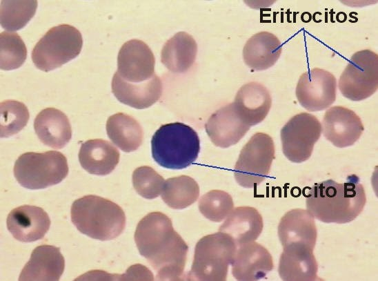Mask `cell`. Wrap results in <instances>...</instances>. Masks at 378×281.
<instances>
[{
	"mask_svg": "<svg viewBox=\"0 0 378 281\" xmlns=\"http://www.w3.org/2000/svg\"><path fill=\"white\" fill-rule=\"evenodd\" d=\"M135 241L139 253L157 271L158 280L181 278L188 246L166 215L152 212L143 217L137 226Z\"/></svg>",
	"mask_w": 378,
	"mask_h": 281,
	"instance_id": "obj_1",
	"label": "cell"
},
{
	"mask_svg": "<svg viewBox=\"0 0 378 281\" xmlns=\"http://www.w3.org/2000/svg\"><path fill=\"white\" fill-rule=\"evenodd\" d=\"M305 197L307 211L325 223L352 222L366 202L364 188L355 175L348 176L344 183L330 179L316 183Z\"/></svg>",
	"mask_w": 378,
	"mask_h": 281,
	"instance_id": "obj_2",
	"label": "cell"
},
{
	"mask_svg": "<svg viewBox=\"0 0 378 281\" xmlns=\"http://www.w3.org/2000/svg\"><path fill=\"white\" fill-rule=\"evenodd\" d=\"M71 220L87 236L101 240L118 237L126 226V215L116 203L99 196L89 195L72 204Z\"/></svg>",
	"mask_w": 378,
	"mask_h": 281,
	"instance_id": "obj_3",
	"label": "cell"
},
{
	"mask_svg": "<svg viewBox=\"0 0 378 281\" xmlns=\"http://www.w3.org/2000/svg\"><path fill=\"white\" fill-rule=\"evenodd\" d=\"M152 155L161 166L183 169L193 164L200 152V140L197 132L181 122L161 126L151 140Z\"/></svg>",
	"mask_w": 378,
	"mask_h": 281,
	"instance_id": "obj_4",
	"label": "cell"
},
{
	"mask_svg": "<svg viewBox=\"0 0 378 281\" xmlns=\"http://www.w3.org/2000/svg\"><path fill=\"white\" fill-rule=\"evenodd\" d=\"M237 246L232 238L223 232L201 238L195 246L191 270L187 279L199 281H224Z\"/></svg>",
	"mask_w": 378,
	"mask_h": 281,
	"instance_id": "obj_5",
	"label": "cell"
},
{
	"mask_svg": "<svg viewBox=\"0 0 378 281\" xmlns=\"http://www.w3.org/2000/svg\"><path fill=\"white\" fill-rule=\"evenodd\" d=\"M68 173L66 157L61 153L28 152L20 155L14 166V175L21 186L41 189L60 183Z\"/></svg>",
	"mask_w": 378,
	"mask_h": 281,
	"instance_id": "obj_6",
	"label": "cell"
},
{
	"mask_svg": "<svg viewBox=\"0 0 378 281\" xmlns=\"http://www.w3.org/2000/svg\"><path fill=\"white\" fill-rule=\"evenodd\" d=\"M83 39L76 28L60 24L50 28L37 43L32 51L35 66L45 72L61 67L81 52Z\"/></svg>",
	"mask_w": 378,
	"mask_h": 281,
	"instance_id": "obj_7",
	"label": "cell"
},
{
	"mask_svg": "<svg viewBox=\"0 0 378 281\" xmlns=\"http://www.w3.org/2000/svg\"><path fill=\"white\" fill-rule=\"evenodd\" d=\"M275 152L274 142L269 135H253L242 148L234 168L239 185L248 188L259 185L270 173Z\"/></svg>",
	"mask_w": 378,
	"mask_h": 281,
	"instance_id": "obj_8",
	"label": "cell"
},
{
	"mask_svg": "<svg viewBox=\"0 0 378 281\" xmlns=\"http://www.w3.org/2000/svg\"><path fill=\"white\" fill-rule=\"evenodd\" d=\"M346 98L355 101L374 94L378 88V55L370 50L355 52L339 79Z\"/></svg>",
	"mask_w": 378,
	"mask_h": 281,
	"instance_id": "obj_9",
	"label": "cell"
},
{
	"mask_svg": "<svg viewBox=\"0 0 378 281\" xmlns=\"http://www.w3.org/2000/svg\"><path fill=\"white\" fill-rule=\"evenodd\" d=\"M321 130V124L315 115L304 112L295 115L280 132L283 153L294 163L306 161Z\"/></svg>",
	"mask_w": 378,
	"mask_h": 281,
	"instance_id": "obj_10",
	"label": "cell"
},
{
	"mask_svg": "<svg viewBox=\"0 0 378 281\" xmlns=\"http://www.w3.org/2000/svg\"><path fill=\"white\" fill-rule=\"evenodd\" d=\"M337 80L330 72L315 68L304 72L296 87V97L305 109L319 111L328 108L336 99Z\"/></svg>",
	"mask_w": 378,
	"mask_h": 281,
	"instance_id": "obj_11",
	"label": "cell"
},
{
	"mask_svg": "<svg viewBox=\"0 0 378 281\" xmlns=\"http://www.w3.org/2000/svg\"><path fill=\"white\" fill-rule=\"evenodd\" d=\"M155 64V56L149 46L141 40L131 39L119 51L117 72L125 81L140 83L153 77Z\"/></svg>",
	"mask_w": 378,
	"mask_h": 281,
	"instance_id": "obj_12",
	"label": "cell"
},
{
	"mask_svg": "<svg viewBox=\"0 0 378 281\" xmlns=\"http://www.w3.org/2000/svg\"><path fill=\"white\" fill-rule=\"evenodd\" d=\"M321 127L326 139L338 148L353 145L364 130L360 117L341 106L330 107L326 111Z\"/></svg>",
	"mask_w": 378,
	"mask_h": 281,
	"instance_id": "obj_13",
	"label": "cell"
},
{
	"mask_svg": "<svg viewBox=\"0 0 378 281\" xmlns=\"http://www.w3.org/2000/svg\"><path fill=\"white\" fill-rule=\"evenodd\" d=\"M205 128L215 146L228 148L238 143L250 126L241 117L234 104L231 103L212 113Z\"/></svg>",
	"mask_w": 378,
	"mask_h": 281,
	"instance_id": "obj_14",
	"label": "cell"
},
{
	"mask_svg": "<svg viewBox=\"0 0 378 281\" xmlns=\"http://www.w3.org/2000/svg\"><path fill=\"white\" fill-rule=\"evenodd\" d=\"M238 247L231 264L232 274L237 280H259L272 270V255L261 244L253 241Z\"/></svg>",
	"mask_w": 378,
	"mask_h": 281,
	"instance_id": "obj_15",
	"label": "cell"
},
{
	"mask_svg": "<svg viewBox=\"0 0 378 281\" xmlns=\"http://www.w3.org/2000/svg\"><path fill=\"white\" fill-rule=\"evenodd\" d=\"M277 233L282 247L306 246L314 249L317 228L314 217L308 211L292 209L281 218Z\"/></svg>",
	"mask_w": 378,
	"mask_h": 281,
	"instance_id": "obj_16",
	"label": "cell"
},
{
	"mask_svg": "<svg viewBox=\"0 0 378 281\" xmlns=\"http://www.w3.org/2000/svg\"><path fill=\"white\" fill-rule=\"evenodd\" d=\"M6 222L12 236L23 242L43 238L50 226L47 213L43 209L32 205H23L12 210Z\"/></svg>",
	"mask_w": 378,
	"mask_h": 281,
	"instance_id": "obj_17",
	"label": "cell"
},
{
	"mask_svg": "<svg viewBox=\"0 0 378 281\" xmlns=\"http://www.w3.org/2000/svg\"><path fill=\"white\" fill-rule=\"evenodd\" d=\"M112 90L120 102L143 109L159 100L162 94V83L155 74L147 81L132 83L123 79L116 72L112 80Z\"/></svg>",
	"mask_w": 378,
	"mask_h": 281,
	"instance_id": "obj_18",
	"label": "cell"
},
{
	"mask_svg": "<svg viewBox=\"0 0 378 281\" xmlns=\"http://www.w3.org/2000/svg\"><path fill=\"white\" fill-rule=\"evenodd\" d=\"M64 267L65 261L59 248L51 245L39 246L32 251L19 280H59Z\"/></svg>",
	"mask_w": 378,
	"mask_h": 281,
	"instance_id": "obj_19",
	"label": "cell"
},
{
	"mask_svg": "<svg viewBox=\"0 0 378 281\" xmlns=\"http://www.w3.org/2000/svg\"><path fill=\"white\" fill-rule=\"evenodd\" d=\"M318 264L313 249L306 246L283 248L279 258L278 273L284 281H315Z\"/></svg>",
	"mask_w": 378,
	"mask_h": 281,
	"instance_id": "obj_20",
	"label": "cell"
},
{
	"mask_svg": "<svg viewBox=\"0 0 378 281\" xmlns=\"http://www.w3.org/2000/svg\"><path fill=\"white\" fill-rule=\"evenodd\" d=\"M233 104L241 117L252 126L266 118L271 107L272 99L264 86L252 81L239 89Z\"/></svg>",
	"mask_w": 378,
	"mask_h": 281,
	"instance_id": "obj_21",
	"label": "cell"
},
{
	"mask_svg": "<svg viewBox=\"0 0 378 281\" xmlns=\"http://www.w3.org/2000/svg\"><path fill=\"white\" fill-rule=\"evenodd\" d=\"M263 226L262 217L257 209L239 206L230 212L219 231L230 235L238 247L257 240Z\"/></svg>",
	"mask_w": 378,
	"mask_h": 281,
	"instance_id": "obj_22",
	"label": "cell"
},
{
	"mask_svg": "<svg viewBox=\"0 0 378 281\" xmlns=\"http://www.w3.org/2000/svg\"><path fill=\"white\" fill-rule=\"evenodd\" d=\"M34 128L43 144L55 149L64 147L72 137L68 117L54 108H45L38 113L34 121Z\"/></svg>",
	"mask_w": 378,
	"mask_h": 281,
	"instance_id": "obj_23",
	"label": "cell"
},
{
	"mask_svg": "<svg viewBox=\"0 0 378 281\" xmlns=\"http://www.w3.org/2000/svg\"><path fill=\"white\" fill-rule=\"evenodd\" d=\"M119 151L109 142L102 139L86 141L81 145L79 159L87 172L96 175L110 173L119 161Z\"/></svg>",
	"mask_w": 378,
	"mask_h": 281,
	"instance_id": "obj_24",
	"label": "cell"
},
{
	"mask_svg": "<svg viewBox=\"0 0 378 281\" xmlns=\"http://www.w3.org/2000/svg\"><path fill=\"white\" fill-rule=\"evenodd\" d=\"M282 52L279 39L269 32H260L252 35L243 48L246 64L254 70H264L272 66Z\"/></svg>",
	"mask_w": 378,
	"mask_h": 281,
	"instance_id": "obj_25",
	"label": "cell"
},
{
	"mask_svg": "<svg viewBox=\"0 0 378 281\" xmlns=\"http://www.w3.org/2000/svg\"><path fill=\"white\" fill-rule=\"evenodd\" d=\"M197 52L194 38L185 32L176 33L163 46L161 61L171 72L182 73L193 65Z\"/></svg>",
	"mask_w": 378,
	"mask_h": 281,
	"instance_id": "obj_26",
	"label": "cell"
},
{
	"mask_svg": "<svg viewBox=\"0 0 378 281\" xmlns=\"http://www.w3.org/2000/svg\"><path fill=\"white\" fill-rule=\"evenodd\" d=\"M108 137L121 151L130 153L136 151L143 141V130L132 116L118 113L109 117L106 122Z\"/></svg>",
	"mask_w": 378,
	"mask_h": 281,
	"instance_id": "obj_27",
	"label": "cell"
},
{
	"mask_svg": "<svg viewBox=\"0 0 378 281\" xmlns=\"http://www.w3.org/2000/svg\"><path fill=\"white\" fill-rule=\"evenodd\" d=\"M199 195L197 182L187 175L168 178L165 181L161 192L163 202L173 209H183L190 206Z\"/></svg>",
	"mask_w": 378,
	"mask_h": 281,
	"instance_id": "obj_28",
	"label": "cell"
},
{
	"mask_svg": "<svg viewBox=\"0 0 378 281\" xmlns=\"http://www.w3.org/2000/svg\"><path fill=\"white\" fill-rule=\"evenodd\" d=\"M37 1L34 0L1 1V25L10 32L23 28L34 15Z\"/></svg>",
	"mask_w": 378,
	"mask_h": 281,
	"instance_id": "obj_29",
	"label": "cell"
},
{
	"mask_svg": "<svg viewBox=\"0 0 378 281\" xmlns=\"http://www.w3.org/2000/svg\"><path fill=\"white\" fill-rule=\"evenodd\" d=\"M1 137H9L18 133L28 123V108L23 103L8 99L1 103Z\"/></svg>",
	"mask_w": 378,
	"mask_h": 281,
	"instance_id": "obj_30",
	"label": "cell"
},
{
	"mask_svg": "<svg viewBox=\"0 0 378 281\" xmlns=\"http://www.w3.org/2000/svg\"><path fill=\"white\" fill-rule=\"evenodd\" d=\"M1 69L10 70L19 68L27 57L26 45L20 36L12 32L0 35Z\"/></svg>",
	"mask_w": 378,
	"mask_h": 281,
	"instance_id": "obj_31",
	"label": "cell"
},
{
	"mask_svg": "<svg viewBox=\"0 0 378 281\" xmlns=\"http://www.w3.org/2000/svg\"><path fill=\"white\" fill-rule=\"evenodd\" d=\"M232 198L228 193L212 190L204 194L199 201L201 214L210 221L219 222L233 210Z\"/></svg>",
	"mask_w": 378,
	"mask_h": 281,
	"instance_id": "obj_32",
	"label": "cell"
},
{
	"mask_svg": "<svg viewBox=\"0 0 378 281\" xmlns=\"http://www.w3.org/2000/svg\"><path fill=\"white\" fill-rule=\"evenodd\" d=\"M132 178L137 193L149 200L156 198L161 193L165 182L163 177L148 166L137 168Z\"/></svg>",
	"mask_w": 378,
	"mask_h": 281,
	"instance_id": "obj_33",
	"label": "cell"
}]
</instances>
